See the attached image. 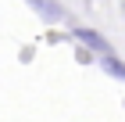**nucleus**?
Returning a JSON list of instances; mask_svg holds the SVG:
<instances>
[{
    "instance_id": "nucleus-4",
    "label": "nucleus",
    "mask_w": 125,
    "mask_h": 122,
    "mask_svg": "<svg viewBox=\"0 0 125 122\" xmlns=\"http://www.w3.org/2000/svg\"><path fill=\"white\" fill-rule=\"evenodd\" d=\"M75 57L82 61V65H89V61H96V54H89V50H86V47H79V43H75Z\"/></svg>"
},
{
    "instance_id": "nucleus-1",
    "label": "nucleus",
    "mask_w": 125,
    "mask_h": 122,
    "mask_svg": "<svg viewBox=\"0 0 125 122\" xmlns=\"http://www.w3.org/2000/svg\"><path fill=\"white\" fill-rule=\"evenodd\" d=\"M72 36H75V43H79V47H86L89 54H96V57L115 50V47H111V40H107V36H100V32H96V29H89V25H75V29H72Z\"/></svg>"
},
{
    "instance_id": "nucleus-3",
    "label": "nucleus",
    "mask_w": 125,
    "mask_h": 122,
    "mask_svg": "<svg viewBox=\"0 0 125 122\" xmlns=\"http://www.w3.org/2000/svg\"><path fill=\"white\" fill-rule=\"evenodd\" d=\"M96 65H100V72L104 75H111V79H118V83H125V61L111 50V54H100L96 57Z\"/></svg>"
},
{
    "instance_id": "nucleus-2",
    "label": "nucleus",
    "mask_w": 125,
    "mask_h": 122,
    "mask_svg": "<svg viewBox=\"0 0 125 122\" xmlns=\"http://www.w3.org/2000/svg\"><path fill=\"white\" fill-rule=\"evenodd\" d=\"M25 4H29L43 22H50V25H61V22H64V7H61L57 0H25Z\"/></svg>"
}]
</instances>
